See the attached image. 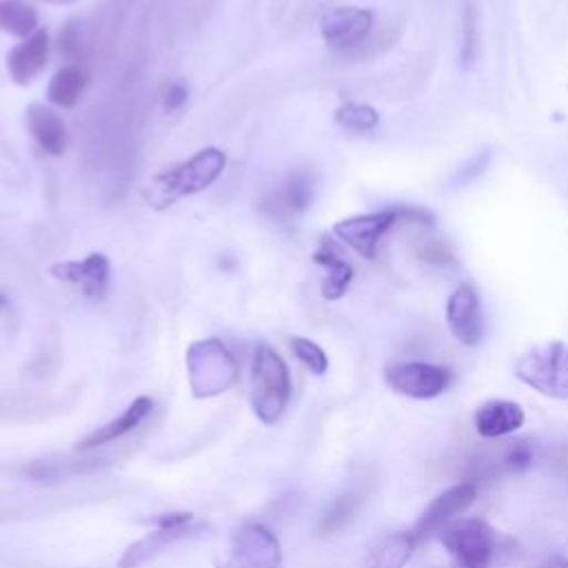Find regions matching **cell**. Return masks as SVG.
Masks as SVG:
<instances>
[{
  "label": "cell",
  "mask_w": 568,
  "mask_h": 568,
  "mask_svg": "<svg viewBox=\"0 0 568 568\" xmlns=\"http://www.w3.org/2000/svg\"><path fill=\"white\" fill-rule=\"evenodd\" d=\"M224 164V153L215 146H206L193 153L189 160L155 173L149 186L144 189V200L151 209L162 211L184 195H193L209 189L222 175Z\"/></svg>",
  "instance_id": "1"
},
{
  "label": "cell",
  "mask_w": 568,
  "mask_h": 568,
  "mask_svg": "<svg viewBox=\"0 0 568 568\" xmlns=\"http://www.w3.org/2000/svg\"><path fill=\"white\" fill-rule=\"evenodd\" d=\"M291 399V373L282 355L268 344H257L251 359V406L266 426L275 424Z\"/></svg>",
  "instance_id": "2"
},
{
  "label": "cell",
  "mask_w": 568,
  "mask_h": 568,
  "mask_svg": "<svg viewBox=\"0 0 568 568\" xmlns=\"http://www.w3.org/2000/svg\"><path fill=\"white\" fill-rule=\"evenodd\" d=\"M515 377L550 399H568V346L559 339L535 344L524 351L515 366Z\"/></svg>",
  "instance_id": "3"
},
{
  "label": "cell",
  "mask_w": 568,
  "mask_h": 568,
  "mask_svg": "<svg viewBox=\"0 0 568 568\" xmlns=\"http://www.w3.org/2000/svg\"><path fill=\"white\" fill-rule=\"evenodd\" d=\"M189 384L195 397H213L229 390L237 379V364L217 337L193 342L186 351Z\"/></svg>",
  "instance_id": "4"
},
{
  "label": "cell",
  "mask_w": 568,
  "mask_h": 568,
  "mask_svg": "<svg viewBox=\"0 0 568 568\" xmlns=\"http://www.w3.org/2000/svg\"><path fill=\"white\" fill-rule=\"evenodd\" d=\"M450 568H488L495 555V530L479 517L453 519L437 530Z\"/></svg>",
  "instance_id": "5"
},
{
  "label": "cell",
  "mask_w": 568,
  "mask_h": 568,
  "mask_svg": "<svg viewBox=\"0 0 568 568\" xmlns=\"http://www.w3.org/2000/svg\"><path fill=\"white\" fill-rule=\"evenodd\" d=\"M282 546L264 524H244L233 530L229 555L220 568H280Z\"/></svg>",
  "instance_id": "6"
},
{
  "label": "cell",
  "mask_w": 568,
  "mask_h": 568,
  "mask_svg": "<svg viewBox=\"0 0 568 568\" xmlns=\"http://www.w3.org/2000/svg\"><path fill=\"white\" fill-rule=\"evenodd\" d=\"M450 371L433 362H395L384 371L386 386L410 399L439 397L450 386Z\"/></svg>",
  "instance_id": "7"
},
{
  "label": "cell",
  "mask_w": 568,
  "mask_h": 568,
  "mask_svg": "<svg viewBox=\"0 0 568 568\" xmlns=\"http://www.w3.org/2000/svg\"><path fill=\"white\" fill-rule=\"evenodd\" d=\"M373 29V11L364 7H331L320 18V33L328 49L348 51L364 42Z\"/></svg>",
  "instance_id": "8"
},
{
  "label": "cell",
  "mask_w": 568,
  "mask_h": 568,
  "mask_svg": "<svg viewBox=\"0 0 568 568\" xmlns=\"http://www.w3.org/2000/svg\"><path fill=\"white\" fill-rule=\"evenodd\" d=\"M395 209H384L375 213H362L346 220H339L333 226V233L337 240H342L346 246H351L355 253H359L364 260H375L379 240L384 233L397 222Z\"/></svg>",
  "instance_id": "9"
},
{
  "label": "cell",
  "mask_w": 568,
  "mask_h": 568,
  "mask_svg": "<svg viewBox=\"0 0 568 568\" xmlns=\"http://www.w3.org/2000/svg\"><path fill=\"white\" fill-rule=\"evenodd\" d=\"M477 499V484L466 479L459 481L450 488H446L444 493H439L437 497H433L428 501V506L422 510V515L415 521L413 535L419 539L437 532L442 526H446L448 521H453L457 515H462L464 510H468V506Z\"/></svg>",
  "instance_id": "10"
},
{
  "label": "cell",
  "mask_w": 568,
  "mask_h": 568,
  "mask_svg": "<svg viewBox=\"0 0 568 568\" xmlns=\"http://www.w3.org/2000/svg\"><path fill=\"white\" fill-rule=\"evenodd\" d=\"M313 193H315V178L308 171H295L286 175V180L277 184L271 193L264 195V200L260 202V209L268 217L286 222L302 215L311 206Z\"/></svg>",
  "instance_id": "11"
},
{
  "label": "cell",
  "mask_w": 568,
  "mask_h": 568,
  "mask_svg": "<svg viewBox=\"0 0 568 568\" xmlns=\"http://www.w3.org/2000/svg\"><path fill=\"white\" fill-rule=\"evenodd\" d=\"M446 324L462 346H477L481 339L479 295L470 284H459L446 300Z\"/></svg>",
  "instance_id": "12"
},
{
  "label": "cell",
  "mask_w": 568,
  "mask_h": 568,
  "mask_svg": "<svg viewBox=\"0 0 568 568\" xmlns=\"http://www.w3.org/2000/svg\"><path fill=\"white\" fill-rule=\"evenodd\" d=\"M49 271L55 280L80 286L87 297L100 300V297H104L106 286H109L111 264L104 253H89L84 260L58 262Z\"/></svg>",
  "instance_id": "13"
},
{
  "label": "cell",
  "mask_w": 568,
  "mask_h": 568,
  "mask_svg": "<svg viewBox=\"0 0 568 568\" xmlns=\"http://www.w3.org/2000/svg\"><path fill=\"white\" fill-rule=\"evenodd\" d=\"M524 422H526L524 408L510 399H488L473 415L477 435L486 439L513 435L524 426Z\"/></svg>",
  "instance_id": "14"
},
{
  "label": "cell",
  "mask_w": 568,
  "mask_h": 568,
  "mask_svg": "<svg viewBox=\"0 0 568 568\" xmlns=\"http://www.w3.org/2000/svg\"><path fill=\"white\" fill-rule=\"evenodd\" d=\"M49 58V36L44 29H38L33 36L24 38L7 53V71L11 80L20 87L29 84L44 69Z\"/></svg>",
  "instance_id": "15"
},
{
  "label": "cell",
  "mask_w": 568,
  "mask_h": 568,
  "mask_svg": "<svg viewBox=\"0 0 568 568\" xmlns=\"http://www.w3.org/2000/svg\"><path fill=\"white\" fill-rule=\"evenodd\" d=\"M153 408V399L146 397V395H140L135 397L126 408L124 413L118 417V419H111L106 422L104 426H98L95 430H91L89 435H84L80 442H78V450H93L98 446H104L109 442H115L120 439L122 435L131 433L133 428H138L142 424V419L151 413Z\"/></svg>",
  "instance_id": "16"
},
{
  "label": "cell",
  "mask_w": 568,
  "mask_h": 568,
  "mask_svg": "<svg viewBox=\"0 0 568 568\" xmlns=\"http://www.w3.org/2000/svg\"><path fill=\"white\" fill-rule=\"evenodd\" d=\"M27 129L36 138L42 151L51 155H62L67 146V129L64 122L44 104H29L27 106Z\"/></svg>",
  "instance_id": "17"
},
{
  "label": "cell",
  "mask_w": 568,
  "mask_h": 568,
  "mask_svg": "<svg viewBox=\"0 0 568 568\" xmlns=\"http://www.w3.org/2000/svg\"><path fill=\"white\" fill-rule=\"evenodd\" d=\"M415 546L417 537L413 532H390L373 546L364 568H404L413 557Z\"/></svg>",
  "instance_id": "18"
},
{
  "label": "cell",
  "mask_w": 568,
  "mask_h": 568,
  "mask_svg": "<svg viewBox=\"0 0 568 568\" xmlns=\"http://www.w3.org/2000/svg\"><path fill=\"white\" fill-rule=\"evenodd\" d=\"M313 260L326 268V277L322 282V295L326 300H339L355 275L353 266L328 242H322V246L313 253Z\"/></svg>",
  "instance_id": "19"
},
{
  "label": "cell",
  "mask_w": 568,
  "mask_h": 568,
  "mask_svg": "<svg viewBox=\"0 0 568 568\" xmlns=\"http://www.w3.org/2000/svg\"><path fill=\"white\" fill-rule=\"evenodd\" d=\"M197 530H200V528H191V526L178 528V530H155V532L146 535L144 539L131 544V546L122 552V557H120V561H118V568H138L140 564L149 561L151 557L160 555V552H162L164 548H169L171 544H175V541H180V539H184V537H189L191 532H197Z\"/></svg>",
  "instance_id": "20"
},
{
  "label": "cell",
  "mask_w": 568,
  "mask_h": 568,
  "mask_svg": "<svg viewBox=\"0 0 568 568\" xmlns=\"http://www.w3.org/2000/svg\"><path fill=\"white\" fill-rule=\"evenodd\" d=\"M87 84H89V73H87L84 67H80V64H64L49 80L47 98L53 104L62 106V109H71L80 100V95L87 89Z\"/></svg>",
  "instance_id": "21"
},
{
  "label": "cell",
  "mask_w": 568,
  "mask_h": 568,
  "mask_svg": "<svg viewBox=\"0 0 568 568\" xmlns=\"http://www.w3.org/2000/svg\"><path fill=\"white\" fill-rule=\"evenodd\" d=\"M38 9L27 0H0V29L16 36L29 38L38 29Z\"/></svg>",
  "instance_id": "22"
},
{
  "label": "cell",
  "mask_w": 568,
  "mask_h": 568,
  "mask_svg": "<svg viewBox=\"0 0 568 568\" xmlns=\"http://www.w3.org/2000/svg\"><path fill=\"white\" fill-rule=\"evenodd\" d=\"M479 53V16L475 0H462V44L459 60L470 67Z\"/></svg>",
  "instance_id": "23"
},
{
  "label": "cell",
  "mask_w": 568,
  "mask_h": 568,
  "mask_svg": "<svg viewBox=\"0 0 568 568\" xmlns=\"http://www.w3.org/2000/svg\"><path fill=\"white\" fill-rule=\"evenodd\" d=\"M335 122L346 131L366 133L379 124V113L364 102H344L335 111Z\"/></svg>",
  "instance_id": "24"
},
{
  "label": "cell",
  "mask_w": 568,
  "mask_h": 568,
  "mask_svg": "<svg viewBox=\"0 0 568 568\" xmlns=\"http://www.w3.org/2000/svg\"><path fill=\"white\" fill-rule=\"evenodd\" d=\"M291 351L295 353V357L313 373V375H324L328 371V357L324 353L322 346H317L315 342L306 339V337H293L291 339Z\"/></svg>",
  "instance_id": "25"
},
{
  "label": "cell",
  "mask_w": 568,
  "mask_h": 568,
  "mask_svg": "<svg viewBox=\"0 0 568 568\" xmlns=\"http://www.w3.org/2000/svg\"><path fill=\"white\" fill-rule=\"evenodd\" d=\"M535 464V448L526 442V439H519V442H513L504 455V466L510 470V473H524L528 470L530 466Z\"/></svg>",
  "instance_id": "26"
},
{
  "label": "cell",
  "mask_w": 568,
  "mask_h": 568,
  "mask_svg": "<svg viewBox=\"0 0 568 568\" xmlns=\"http://www.w3.org/2000/svg\"><path fill=\"white\" fill-rule=\"evenodd\" d=\"M419 255H422V260H426L430 264H450L455 260L450 244L444 240H426Z\"/></svg>",
  "instance_id": "27"
},
{
  "label": "cell",
  "mask_w": 568,
  "mask_h": 568,
  "mask_svg": "<svg viewBox=\"0 0 568 568\" xmlns=\"http://www.w3.org/2000/svg\"><path fill=\"white\" fill-rule=\"evenodd\" d=\"M351 506H353L351 495L339 497V499L331 506V510L324 515V519H322V530H324V532L337 530V528L348 519V515H351Z\"/></svg>",
  "instance_id": "28"
},
{
  "label": "cell",
  "mask_w": 568,
  "mask_h": 568,
  "mask_svg": "<svg viewBox=\"0 0 568 568\" xmlns=\"http://www.w3.org/2000/svg\"><path fill=\"white\" fill-rule=\"evenodd\" d=\"M397 217L399 220H406V222H415V224H422V226H433L435 224V215L424 209V206H417V204H399V206H393Z\"/></svg>",
  "instance_id": "29"
},
{
  "label": "cell",
  "mask_w": 568,
  "mask_h": 568,
  "mask_svg": "<svg viewBox=\"0 0 568 568\" xmlns=\"http://www.w3.org/2000/svg\"><path fill=\"white\" fill-rule=\"evenodd\" d=\"M193 521V515L191 513H164V515H158L153 519V526L158 530H178V528H186L189 524Z\"/></svg>",
  "instance_id": "30"
},
{
  "label": "cell",
  "mask_w": 568,
  "mask_h": 568,
  "mask_svg": "<svg viewBox=\"0 0 568 568\" xmlns=\"http://www.w3.org/2000/svg\"><path fill=\"white\" fill-rule=\"evenodd\" d=\"M186 98H189L186 87L180 84V82H175V84H171V87L166 89V93H164V109H166V111H178V109L186 102Z\"/></svg>",
  "instance_id": "31"
},
{
  "label": "cell",
  "mask_w": 568,
  "mask_h": 568,
  "mask_svg": "<svg viewBox=\"0 0 568 568\" xmlns=\"http://www.w3.org/2000/svg\"><path fill=\"white\" fill-rule=\"evenodd\" d=\"M539 568H568V559L561 555H555V557H548Z\"/></svg>",
  "instance_id": "32"
},
{
  "label": "cell",
  "mask_w": 568,
  "mask_h": 568,
  "mask_svg": "<svg viewBox=\"0 0 568 568\" xmlns=\"http://www.w3.org/2000/svg\"><path fill=\"white\" fill-rule=\"evenodd\" d=\"M49 4H69V2H75V0H44Z\"/></svg>",
  "instance_id": "33"
},
{
  "label": "cell",
  "mask_w": 568,
  "mask_h": 568,
  "mask_svg": "<svg viewBox=\"0 0 568 568\" xmlns=\"http://www.w3.org/2000/svg\"><path fill=\"white\" fill-rule=\"evenodd\" d=\"M4 304H7V297L0 293V306H4Z\"/></svg>",
  "instance_id": "34"
}]
</instances>
